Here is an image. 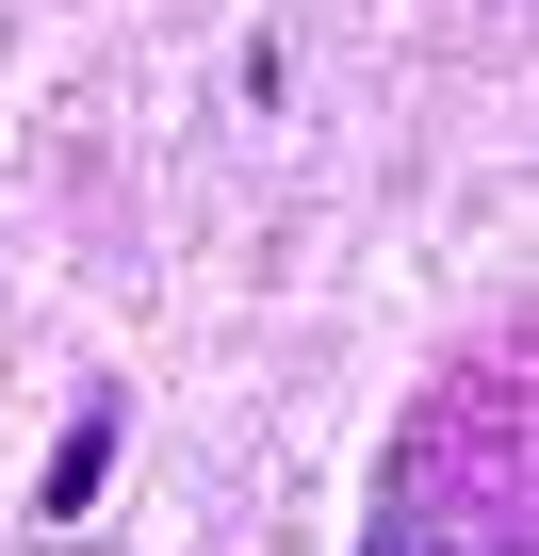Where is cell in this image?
Listing matches in <instances>:
<instances>
[{"label": "cell", "instance_id": "cell-1", "mask_svg": "<svg viewBox=\"0 0 539 556\" xmlns=\"http://www.w3.org/2000/svg\"><path fill=\"white\" fill-rule=\"evenodd\" d=\"M360 556H539V344H474L441 361L376 475H360Z\"/></svg>", "mask_w": 539, "mask_h": 556}, {"label": "cell", "instance_id": "cell-2", "mask_svg": "<svg viewBox=\"0 0 539 556\" xmlns=\"http://www.w3.org/2000/svg\"><path fill=\"white\" fill-rule=\"evenodd\" d=\"M115 442H131V393H115V377H82V393H66V426H50V475H34V523H82V507L115 491Z\"/></svg>", "mask_w": 539, "mask_h": 556}]
</instances>
